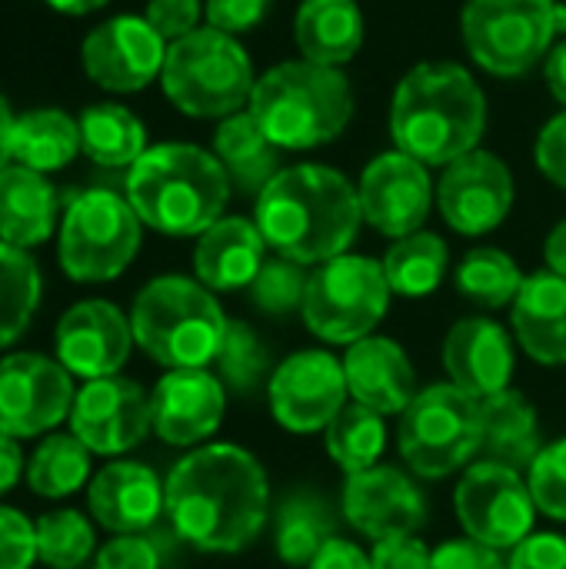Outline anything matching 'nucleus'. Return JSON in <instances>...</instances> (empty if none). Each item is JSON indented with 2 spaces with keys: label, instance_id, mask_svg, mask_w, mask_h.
<instances>
[{
  "label": "nucleus",
  "instance_id": "obj_1",
  "mask_svg": "<svg viewBox=\"0 0 566 569\" xmlns=\"http://www.w3.org/2000/svg\"><path fill=\"white\" fill-rule=\"evenodd\" d=\"M163 490L177 537L200 553H240L267 527L270 483L260 460L244 447L207 443L190 450Z\"/></svg>",
  "mask_w": 566,
  "mask_h": 569
},
{
  "label": "nucleus",
  "instance_id": "obj_2",
  "mask_svg": "<svg viewBox=\"0 0 566 569\" xmlns=\"http://www.w3.org/2000/svg\"><path fill=\"white\" fill-rule=\"evenodd\" d=\"M254 223L267 247L304 267H320L350 250L364 210L357 187L334 167H284L254 200Z\"/></svg>",
  "mask_w": 566,
  "mask_h": 569
},
{
  "label": "nucleus",
  "instance_id": "obj_3",
  "mask_svg": "<svg viewBox=\"0 0 566 569\" xmlns=\"http://www.w3.org/2000/svg\"><path fill=\"white\" fill-rule=\"evenodd\" d=\"M487 97L477 77L450 60H427L404 73L390 100L394 150L424 167H450L480 150Z\"/></svg>",
  "mask_w": 566,
  "mask_h": 569
},
{
  "label": "nucleus",
  "instance_id": "obj_4",
  "mask_svg": "<svg viewBox=\"0 0 566 569\" xmlns=\"http://www.w3.org/2000/svg\"><path fill=\"white\" fill-rule=\"evenodd\" d=\"M230 177L214 150L157 143L127 170L123 197L140 223L167 237H200L230 203Z\"/></svg>",
  "mask_w": 566,
  "mask_h": 569
},
{
  "label": "nucleus",
  "instance_id": "obj_5",
  "mask_svg": "<svg viewBox=\"0 0 566 569\" xmlns=\"http://www.w3.org/2000/svg\"><path fill=\"white\" fill-rule=\"evenodd\" d=\"M247 110L277 150H314L347 130L354 90L337 67L300 57L260 73Z\"/></svg>",
  "mask_w": 566,
  "mask_h": 569
},
{
  "label": "nucleus",
  "instance_id": "obj_6",
  "mask_svg": "<svg viewBox=\"0 0 566 569\" xmlns=\"http://www.w3.org/2000/svg\"><path fill=\"white\" fill-rule=\"evenodd\" d=\"M227 323L214 290L180 273L150 280L130 307L133 343L167 370H200L214 363Z\"/></svg>",
  "mask_w": 566,
  "mask_h": 569
},
{
  "label": "nucleus",
  "instance_id": "obj_7",
  "mask_svg": "<svg viewBox=\"0 0 566 569\" xmlns=\"http://www.w3.org/2000/svg\"><path fill=\"white\" fill-rule=\"evenodd\" d=\"M160 87L180 113L197 120H227L250 107L257 73L237 37L203 23L167 47Z\"/></svg>",
  "mask_w": 566,
  "mask_h": 569
},
{
  "label": "nucleus",
  "instance_id": "obj_8",
  "mask_svg": "<svg viewBox=\"0 0 566 569\" xmlns=\"http://www.w3.org/2000/svg\"><path fill=\"white\" fill-rule=\"evenodd\" d=\"M143 223L130 200L110 187L67 197L57 227V260L73 283H110L137 257Z\"/></svg>",
  "mask_w": 566,
  "mask_h": 569
},
{
  "label": "nucleus",
  "instance_id": "obj_9",
  "mask_svg": "<svg viewBox=\"0 0 566 569\" xmlns=\"http://www.w3.org/2000/svg\"><path fill=\"white\" fill-rule=\"evenodd\" d=\"M397 450L424 480H444L457 470H467L484 450L480 400L454 383H434L420 390L400 413Z\"/></svg>",
  "mask_w": 566,
  "mask_h": 569
},
{
  "label": "nucleus",
  "instance_id": "obj_10",
  "mask_svg": "<svg viewBox=\"0 0 566 569\" xmlns=\"http://www.w3.org/2000/svg\"><path fill=\"white\" fill-rule=\"evenodd\" d=\"M460 33L470 60L494 77H524L554 50L557 0H467Z\"/></svg>",
  "mask_w": 566,
  "mask_h": 569
},
{
  "label": "nucleus",
  "instance_id": "obj_11",
  "mask_svg": "<svg viewBox=\"0 0 566 569\" xmlns=\"http://www.w3.org/2000/svg\"><path fill=\"white\" fill-rule=\"evenodd\" d=\"M390 297L394 290L384 263L360 253H340L310 270L300 313L317 340L350 347L377 330L390 310Z\"/></svg>",
  "mask_w": 566,
  "mask_h": 569
},
{
  "label": "nucleus",
  "instance_id": "obj_12",
  "mask_svg": "<svg viewBox=\"0 0 566 569\" xmlns=\"http://www.w3.org/2000/svg\"><path fill=\"white\" fill-rule=\"evenodd\" d=\"M454 510L467 537L494 547L514 550L534 533L537 503L527 487V473L504 463L484 460L470 463L454 490Z\"/></svg>",
  "mask_w": 566,
  "mask_h": 569
},
{
  "label": "nucleus",
  "instance_id": "obj_13",
  "mask_svg": "<svg viewBox=\"0 0 566 569\" xmlns=\"http://www.w3.org/2000/svg\"><path fill=\"white\" fill-rule=\"evenodd\" d=\"M73 380L60 360L13 353L0 360V433L13 440L40 437L70 420Z\"/></svg>",
  "mask_w": 566,
  "mask_h": 569
},
{
  "label": "nucleus",
  "instance_id": "obj_14",
  "mask_svg": "<svg viewBox=\"0 0 566 569\" xmlns=\"http://www.w3.org/2000/svg\"><path fill=\"white\" fill-rule=\"evenodd\" d=\"M167 40L140 13H120L97 23L80 47L83 73L110 93H137L160 80Z\"/></svg>",
  "mask_w": 566,
  "mask_h": 569
},
{
  "label": "nucleus",
  "instance_id": "obj_15",
  "mask_svg": "<svg viewBox=\"0 0 566 569\" xmlns=\"http://www.w3.org/2000/svg\"><path fill=\"white\" fill-rule=\"evenodd\" d=\"M270 410L277 423L290 433H317L334 423L347 407L344 360L327 350L290 353L267 383Z\"/></svg>",
  "mask_w": 566,
  "mask_h": 569
},
{
  "label": "nucleus",
  "instance_id": "obj_16",
  "mask_svg": "<svg viewBox=\"0 0 566 569\" xmlns=\"http://www.w3.org/2000/svg\"><path fill=\"white\" fill-rule=\"evenodd\" d=\"M357 197L364 223L390 240H400L424 230L437 187L430 183V167L400 150H387L364 167Z\"/></svg>",
  "mask_w": 566,
  "mask_h": 569
},
{
  "label": "nucleus",
  "instance_id": "obj_17",
  "mask_svg": "<svg viewBox=\"0 0 566 569\" xmlns=\"http://www.w3.org/2000/svg\"><path fill=\"white\" fill-rule=\"evenodd\" d=\"M153 430L150 397L137 380L100 377L87 380L70 410V433L97 457H120Z\"/></svg>",
  "mask_w": 566,
  "mask_h": 569
},
{
  "label": "nucleus",
  "instance_id": "obj_18",
  "mask_svg": "<svg viewBox=\"0 0 566 569\" xmlns=\"http://www.w3.org/2000/svg\"><path fill=\"white\" fill-rule=\"evenodd\" d=\"M514 197V173L490 150H474L454 160L437 180V207L447 227L464 237H484L497 230L510 217Z\"/></svg>",
  "mask_w": 566,
  "mask_h": 569
},
{
  "label": "nucleus",
  "instance_id": "obj_19",
  "mask_svg": "<svg viewBox=\"0 0 566 569\" xmlns=\"http://www.w3.org/2000/svg\"><path fill=\"white\" fill-rule=\"evenodd\" d=\"M344 520L367 540L417 537L427 527L424 490L397 467H370L344 480Z\"/></svg>",
  "mask_w": 566,
  "mask_h": 569
},
{
  "label": "nucleus",
  "instance_id": "obj_20",
  "mask_svg": "<svg viewBox=\"0 0 566 569\" xmlns=\"http://www.w3.org/2000/svg\"><path fill=\"white\" fill-rule=\"evenodd\" d=\"M53 350L70 377H117L133 350L130 317L110 300H80L60 317Z\"/></svg>",
  "mask_w": 566,
  "mask_h": 569
},
{
  "label": "nucleus",
  "instance_id": "obj_21",
  "mask_svg": "<svg viewBox=\"0 0 566 569\" xmlns=\"http://www.w3.org/2000/svg\"><path fill=\"white\" fill-rule=\"evenodd\" d=\"M227 413V387L207 367L167 370L150 393L153 433L170 447H200Z\"/></svg>",
  "mask_w": 566,
  "mask_h": 569
},
{
  "label": "nucleus",
  "instance_id": "obj_22",
  "mask_svg": "<svg viewBox=\"0 0 566 569\" xmlns=\"http://www.w3.org/2000/svg\"><path fill=\"white\" fill-rule=\"evenodd\" d=\"M444 370L450 383L474 400H490L510 390L517 370L510 333L487 317L457 320L444 340Z\"/></svg>",
  "mask_w": 566,
  "mask_h": 569
},
{
  "label": "nucleus",
  "instance_id": "obj_23",
  "mask_svg": "<svg viewBox=\"0 0 566 569\" xmlns=\"http://www.w3.org/2000/svg\"><path fill=\"white\" fill-rule=\"evenodd\" d=\"M87 507L97 527L117 537L143 533L167 510V490L150 467L120 460V463H107L97 477H90Z\"/></svg>",
  "mask_w": 566,
  "mask_h": 569
},
{
  "label": "nucleus",
  "instance_id": "obj_24",
  "mask_svg": "<svg viewBox=\"0 0 566 569\" xmlns=\"http://www.w3.org/2000/svg\"><path fill=\"white\" fill-rule=\"evenodd\" d=\"M344 377L347 393L354 403H364L377 410L380 417L404 413L417 390V370L407 357V350L390 337H364L350 343L344 357Z\"/></svg>",
  "mask_w": 566,
  "mask_h": 569
},
{
  "label": "nucleus",
  "instance_id": "obj_25",
  "mask_svg": "<svg viewBox=\"0 0 566 569\" xmlns=\"http://www.w3.org/2000/svg\"><path fill=\"white\" fill-rule=\"evenodd\" d=\"M267 240L247 217H220L197 237L193 273L214 293H234L257 280L267 263Z\"/></svg>",
  "mask_w": 566,
  "mask_h": 569
},
{
  "label": "nucleus",
  "instance_id": "obj_26",
  "mask_svg": "<svg viewBox=\"0 0 566 569\" xmlns=\"http://www.w3.org/2000/svg\"><path fill=\"white\" fill-rule=\"evenodd\" d=\"M60 193L47 180L20 163L0 170V240L20 250H33L60 227Z\"/></svg>",
  "mask_w": 566,
  "mask_h": 569
},
{
  "label": "nucleus",
  "instance_id": "obj_27",
  "mask_svg": "<svg viewBox=\"0 0 566 569\" xmlns=\"http://www.w3.org/2000/svg\"><path fill=\"white\" fill-rule=\"evenodd\" d=\"M514 337L540 367H566V280L530 273L514 300Z\"/></svg>",
  "mask_w": 566,
  "mask_h": 569
},
{
  "label": "nucleus",
  "instance_id": "obj_28",
  "mask_svg": "<svg viewBox=\"0 0 566 569\" xmlns=\"http://www.w3.org/2000/svg\"><path fill=\"white\" fill-rule=\"evenodd\" d=\"M364 10L357 0H304L294 17V43L304 60L344 67L364 47Z\"/></svg>",
  "mask_w": 566,
  "mask_h": 569
},
{
  "label": "nucleus",
  "instance_id": "obj_29",
  "mask_svg": "<svg viewBox=\"0 0 566 569\" xmlns=\"http://www.w3.org/2000/svg\"><path fill=\"white\" fill-rule=\"evenodd\" d=\"M484 413V453L494 463L527 473L544 450L537 407L520 390H504L490 400H480Z\"/></svg>",
  "mask_w": 566,
  "mask_h": 569
},
{
  "label": "nucleus",
  "instance_id": "obj_30",
  "mask_svg": "<svg viewBox=\"0 0 566 569\" xmlns=\"http://www.w3.org/2000/svg\"><path fill=\"white\" fill-rule=\"evenodd\" d=\"M214 157L230 177V187L244 197H260L267 183L284 170L280 150L264 137L250 110H240L227 120H220L214 133Z\"/></svg>",
  "mask_w": 566,
  "mask_h": 569
},
{
  "label": "nucleus",
  "instance_id": "obj_31",
  "mask_svg": "<svg viewBox=\"0 0 566 569\" xmlns=\"http://www.w3.org/2000/svg\"><path fill=\"white\" fill-rule=\"evenodd\" d=\"M80 153V123L60 107H33L17 113L10 137V163L37 173H57Z\"/></svg>",
  "mask_w": 566,
  "mask_h": 569
},
{
  "label": "nucleus",
  "instance_id": "obj_32",
  "mask_svg": "<svg viewBox=\"0 0 566 569\" xmlns=\"http://www.w3.org/2000/svg\"><path fill=\"white\" fill-rule=\"evenodd\" d=\"M80 150L110 170H130L147 153L143 120L123 103H93L80 117Z\"/></svg>",
  "mask_w": 566,
  "mask_h": 569
},
{
  "label": "nucleus",
  "instance_id": "obj_33",
  "mask_svg": "<svg viewBox=\"0 0 566 569\" xmlns=\"http://www.w3.org/2000/svg\"><path fill=\"white\" fill-rule=\"evenodd\" d=\"M337 537L334 510L310 490L290 493L274 517V547L287 567H310V560Z\"/></svg>",
  "mask_w": 566,
  "mask_h": 569
},
{
  "label": "nucleus",
  "instance_id": "obj_34",
  "mask_svg": "<svg viewBox=\"0 0 566 569\" xmlns=\"http://www.w3.org/2000/svg\"><path fill=\"white\" fill-rule=\"evenodd\" d=\"M380 263L394 293L420 300V297H430L444 283L450 270V250L444 237L430 230H417L410 237L394 240Z\"/></svg>",
  "mask_w": 566,
  "mask_h": 569
},
{
  "label": "nucleus",
  "instance_id": "obj_35",
  "mask_svg": "<svg viewBox=\"0 0 566 569\" xmlns=\"http://www.w3.org/2000/svg\"><path fill=\"white\" fill-rule=\"evenodd\" d=\"M40 293L43 280L30 250L0 240V350H7L27 333L40 307Z\"/></svg>",
  "mask_w": 566,
  "mask_h": 569
},
{
  "label": "nucleus",
  "instance_id": "obj_36",
  "mask_svg": "<svg viewBox=\"0 0 566 569\" xmlns=\"http://www.w3.org/2000/svg\"><path fill=\"white\" fill-rule=\"evenodd\" d=\"M90 483V450L73 433H50L27 460V487L43 500H63Z\"/></svg>",
  "mask_w": 566,
  "mask_h": 569
},
{
  "label": "nucleus",
  "instance_id": "obj_37",
  "mask_svg": "<svg viewBox=\"0 0 566 569\" xmlns=\"http://www.w3.org/2000/svg\"><path fill=\"white\" fill-rule=\"evenodd\" d=\"M327 453L344 473H360L377 467L387 447V423L377 410L364 403H347L334 423L324 430Z\"/></svg>",
  "mask_w": 566,
  "mask_h": 569
},
{
  "label": "nucleus",
  "instance_id": "obj_38",
  "mask_svg": "<svg viewBox=\"0 0 566 569\" xmlns=\"http://www.w3.org/2000/svg\"><path fill=\"white\" fill-rule=\"evenodd\" d=\"M457 290L484 307V310H500V307H514L520 287H524V273L517 267V260L497 247H477L470 253H464V260L457 263Z\"/></svg>",
  "mask_w": 566,
  "mask_h": 569
},
{
  "label": "nucleus",
  "instance_id": "obj_39",
  "mask_svg": "<svg viewBox=\"0 0 566 569\" xmlns=\"http://www.w3.org/2000/svg\"><path fill=\"white\" fill-rule=\"evenodd\" d=\"M217 377L220 383L237 393V397H250L257 393L267 377H274L270 370V350L264 347V340L257 337V330L244 320H230L220 353H217Z\"/></svg>",
  "mask_w": 566,
  "mask_h": 569
},
{
  "label": "nucleus",
  "instance_id": "obj_40",
  "mask_svg": "<svg viewBox=\"0 0 566 569\" xmlns=\"http://www.w3.org/2000/svg\"><path fill=\"white\" fill-rule=\"evenodd\" d=\"M37 560L50 569H83L93 557V523L77 510L43 513L37 523Z\"/></svg>",
  "mask_w": 566,
  "mask_h": 569
},
{
  "label": "nucleus",
  "instance_id": "obj_41",
  "mask_svg": "<svg viewBox=\"0 0 566 569\" xmlns=\"http://www.w3.org/2000/svg\"><path fill=\"white\" fill-rule=\"evenodd\" d=\"M310 270L287 257H274L260 267L257 280L250 283V300L264 317H290L304 310Z\"/></svg>",
  "mask_w": 566,
  "mask_h": 569
},
{
  "label": "nucleus",
  "instance_id": "obj_42",
  "mask_svg": "<svg viewBox=\"0 0 566 569\" xmlns=\"http://www.w3.org/2000/svg\"><path fill=\"white\" fill-rule=\"evenodd\" d=\"M527 487L544 517L566 523V437L540 450L527 470Z\"/></svg>",
  "mask_w": 566,
  "mask_h": 569
},
{
  "label": "nucleus",
  "instance_id": "obj_43",
  "mask_svg": "<svg viewBox=\"0 0 566 569\" xmlns=\"http://www.w3.org/2000/svg\"><path fill=\"white\" fill-rule=\"evenodd\" d=\"M37 563V527L13 507L0 503V569H30Z\"/></svg>",
  "mask_w": 566,
  "mask_h": 569
},
{
  "label": "nucleus",
  "instance_id": "obj_44",
  "mask_svg": "<svg viewBox=\"0 0 566 569\" xmlns=\"http://www.w3.org/2000/svg\"><path fill=\"white\" fill-rule=\"evenodd\" d=\"M274 0H203V20L207 27L240 37L254 27L264 23V17L270 13Z\"/></svg>",
  "mask_w": 566,
  "mask_h": 569
},
{
  "label": "nucleus",
  "instance_id": "obj_45",
  "mask_svg": "<svg viewBox=\"0 0 566 569\" xmlns=\"http://www.w3.org/2000/svg\"><path fill=\"white\" fill-rule=\"evenodd\" d=\"M143 17L167 43H173L203 27V0H150Z\"/></svg>",
  "mask_w": 566,
  "mask_h": 569
},
{
  "label": "nucleus",
  "instance_id": "obj_46",
  "mask_svg": "<svg viewBox=\"0 0 566 569\" xmlns=\"http://www.w3.org/2000/svg\"><path fill=\"white\" fill-rule=\"evenodd\" d=\"M430 569H510V563L500 557V550H494L474 537H460V540H447L434 550Z\"/></svg>",
  "mask_w": 566,
  "mask_h": 569
},
{
  "label": "nucleus",
  "instance_id": "obj_47",
  "mask_svg": "<svg viewBox=\"0 0 566 569\" xmlns=\"http://www.w3.org/2000/svg\"><path fill=\"white\" fill-rule=\"evenodd\" d=\"M93 569H160V553L147 537L123 533L97 550Z\"/></svg>",
  "mask_w": 566,
  "mask_h": 569
},
{
  "label": "nucleus",
  "instance_id": "obj_48",
  "mask_svg": "<svg viewBox=\"0 0 566 569\" xmlns=\"http://www.w3.org/2000/svg\"><path fill=\"white\" fill-rule=\"evenodd\" d=\"M534 157H537L540 173L554 187L566 190V107L540 130L537 147H534Z\"/></svg>",
  "mask_w": 566,
  "mask_h": 569
},
{
  "label": "nucleus",
  "instance_id": "obj_49",
  "mask_svg": "<svg viewBox=\"0 0 566 569\" xmlns=\"http://www.w3.org/2000/svg\"><path fill=\"white\" fill-rule=\"evenodd\" d=\"M510 569H566V537L530 533L510 550Z\"/></svg>",
  "mask_w": 566,
  "mask_h": 569
},
{
  "label": "nucleus",
  "instance_id": "obj_50",
  "mask_svg": "<svg viewBox=\"0 0 566 569\" xmlns=\"http://www.w3.org/2000/svg\"><path fill=\"white\" fill-rule=\"evenodd\" d=\"M430 557L420 537H390L374 543L370 563L374 569H430Z\"/></svg>",
  "mask_w": 566,
  "mask_h": 569
},
{
  "label": "nucleus",
  "instance_id": "obj_51",
  "mask_svg": "<svg viewBox=\"0 0 566 569\" xmlns=\"http://www.w3.org/2000/svg\"><path fill=\"white\" fill-rule=\"evenodd\" d=\"M307 569H374V563H370V553H364L357 543L334 537V540L310 560V567Z\"/></svg>",
  "mask_w": 566,
  "mask_h": 569
},
{
  "label": "nucleus",
  "instance_id": "obj_52",
  "mask_svg": "<svg viewBox=\"0 0 566 569\" xmlns=\"http://www.w3.org/2000/svg\"><path fill=\"white\" fill-rule=\"evenodd\" d=\"M27 473V460L20 450V440L0 433V497L17 487V480Z\"/></svg>",
  "mask_w": 566,
  "mask_h": 569
},
{
  "label": "nucleus",
  "instance_id": "obj_53",
  "mask_svg": "<svg viewBox=\"0 0 566 569\" xmlns=\"http://www.w3.org/2000/svg\"><path fill=\"white\" fill-rule=\"evenodd\" d=\"M544 77H547L550 93L566 107V40L554 43V50L547 53V60H544Z\"/></svg>",
  "mask_w": 566,
  "mask_h": 569
},
{
  "label": "nucleus",
  "instance_id": "obj_54",
  "mask_svg": "<svg viewBox=\"0 0 566 569\" xmlns=\"http://www.w3.org/2000/svg\"><path fill=\"white\" fill-rule=\"evenodd\" d=\"M544 257H547V270H554L557 277L566 280V220H560L550 230V237L544 243Z\"/></svg>",
  "mask_w": 566,
  "mask_h": 569
},
{
  "label": "nucleus",
  "instance_id": "obj_55",
  "mask_svg": "<svg viewBox=\"0 0 566 569\" xmlns=\"http://www.w3.org/2000/svg\"><path fill=\"white\" fill-rule=\"evenodd\" d=\"M13 120H17V113L10 110L7 97L0 93V170L10 163V137H13Z\"/></svg>",
  "mask_w": 566,
  "mask_h": 569
},
{
  "label": "nucleus",
  "instance_id": "obj_56",
  "mask_svg": "<svg viewBox=\"0 0 566 569\" xmlns=\"http://www.w3.org/2000/svg\"><path fill=\"white\" fill-rule=\"evenodd\" d=\"M57 13H70V17H87L100 7H107L110 0H47Z\"/></svg>",
  "mask_w": 566,
  "mask_h": 569
}]
</instances>
